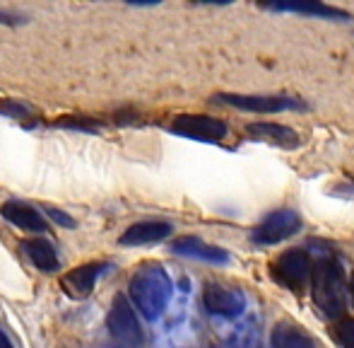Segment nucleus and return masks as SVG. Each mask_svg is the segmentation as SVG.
<instances>
[{
    "mask_svg": "<svg viewBox=\"0 0 354 348\" xmlns=\"http://www.w3.org/2000/svg\"><path fill=\"white\" fill-rule=\"evenodd\" d=\"M248 133L253 138H263V141H270L275 146L284 148V150H294V148L301 146V138L297 136V131L284 123H275V121H256L248 123Z\"/></svg>",
    "mask_w": 354,
    "mask_h": 348,
    "instance_id": "f8f14e48",
    "label": "nucleus"
},
{
    "mask_svg": "<svg viewBox=\"0 0 354 348\" xmlns=\"http://www.w3.org/2000/svg\"><path fill=\"white\" fill-rule=\"evenodd\" d=\"M46 216L51 218V220H56L58 225H63V227H75V220L71 216H66L63 211H58V208H46Z\"/></svg>",
    "mask_w": 354,
    "mask_h": 348,
    "instance_id": "a211bd4d",
    "label": "nucleus"
},
{
    "mask_svg": "<svg viewBox=\"0 0 354 348\" xmlns=\"http://www.w3.org/2000/svg\"><path fill=\"white\" fill-rule=\"evenodd\" d=\"M270 348H313V341L299 327L280 322L270 334Z\"/></svg>",
    "mask_w": 354,
    "mask_h": 348,
    "instance_id": "dca6fc26",
    "label": "nucleus"
},
{
    "mask_svg": "<svg viewBox=\"0 0 354 348\" xmlns=\"http://www.w3.org/2000/svg\"><path fill=\"white\" fill-rule=\"evenodd\" d=\"M311 271L313 261L304 250H287L272 263V276L297 295L306 290V286L311 283Z\"/></svg>",
    "mask_w": 354,
    "mask_h": 348,
    "instance_id": "39448f33",
    "label": "nucleus"
},
{
    "mask_svg": "<svg viewBox=\"0 0 354 348\" xmlns=\"http://www.w3.org/2000/svg\"><path fill=\"white\" fill-rule=\"evenodd\" d=\"M335 339H337V344H342L345 348H354V320H347V322H342V324H337Z\"/></svg>",
    "mask_w": 354,
    "mask_h": 348,
    "instance_id": "f3484780",
    "label": "nucleus"
},
{
    "mask_svg": "<svg viewBox=\"0 0 354 348\" xmlns=\"http://www.w3.org/2000/svg\"><path fill=\"white\" fill-rule=\"evenodd\" d=\"M128 293H131V300H133L131 305L147 322H154L167 310L169 300H171L174 286H171V278L167 276V271L162 266L147 263V266L138 268L133 273Z\"/></svg>",
    "mask_w": 354,
    "mask_h": 348,
    "instance_id": "f257e3e1",
    "label": "nucleus"
},
{
    "mask_svg": "<svg viewBox=\"0 0 354 348\" xmlns=\"http://www.w3.org/2000/svg\"><path fill=\"white\" fill-rule=\"evenodd\" d=\"M171 131L176 136L191 138V141L219 143L227 138L229 128L222 119L205 116V114H181L171 121Z\"/></svg>",
    "mask_w": 354,
    "mask_h": 348,
    "instance_id": "0eeeda50",
    "label": "nucleus"
},
{
    "mask_svg": "<svg viewBox=\"0 0 354 348\" xmlns=\"http://www.w3.org/2000/svg\"><path fill=\"white\" fill-rule=\"evenodd\" d=\"M299 230H301V218L292 208H280V211H272L270 216H266L253 227L251 242L258 247H272L294 237Z\"/></svg>",
    "mask_w": 354,
    "mask_h": 348,
    "instance_id": "20e7f679",
    "label": "nucleus"
},
{
    "mask_svg": "<svg viewBox=\"0 0 354 348\" xmlns=\"http://www.w3.org/2000/svg\"><path fill=\"white\" fill-rule=\"evenodd\" d=\"M0 114H10V116H22L24 114V107H19V104H0Z\"/></svg>",
    "mask_w": 354,
    "mask_h": 348,
    "instance_id": "6ab92c4d",
    "label": "nucleus"
},
{
    "mask_svg": "<svg viewBox=\"0 0 354 348\" xmlns=\"http://www.w3.org/2000/svg\"><path fill=\"white\" fill-rule=\"evenodd\" d=\"M174 227L164 220H142L131 225L121 235L118 245L123 247H140V245H154V242H162L171 235Z\"/></svg>",
    "mask_w": 354,
    "mask_h": 348,
    "instance_id": "9d476101",
    "label": "nucleus"
},
{
    "mask_svg": "<svg viewBox=\"0 0 354 348\" xmlns=\"http://www.w3.org/2000/svg\"><path fill=\"white\" fill-rule=\"evenodd\" d=\"M17 19H12L10 15H5V12H0V24H15Z\"/></svg>",
    "mask_w": 354,
    "mask_h": 348,
    "instance_id": "412c9836",
    "label": "nucleus"
},
{
    "mask_svg": "<svg viewBox=\"0 0 354 348\" xmlns=\"http://www.w3.org/2000/svg\"><path fill=\"white\" fill-rule=\"evenodd\" d=\"M219 104H227L234 109H243V112L253 114H280V112H301L306 109V104L297 97L289 94H234L224 92L217 94Z\"/></svg>",
    "mask_w": 354,
    "mask_h": 348,
    "instance_id": "7ed1b4c3",
    "label": "nucleus"
},
{
    "mask_svg": "<svg viewBox=\"0 0 354 348\" xmlns=\"http://www.w3.org/2000/svg\"><path fill=\"white\" fill-rule=\"evenodd\" d=\"M311 293L316 307L328 320H342L347 310L345 302V271L340 261L326 256L313 266L311 271Z\"/></svg>",
    "mask_w": 354,
    "mask_h": 348,
    "instance_id": "f03ea898",
    "label": "nucleus"
},
{
    "mask_svg": "<svg viewBox=\"0 0 354 348\" xmlns=\"http://www.w3.org/2000/svg\"><path fill=\"white\" fill-rule=\"evenodd\" d=\"M106 327L111 336L123 346H140L142 344V327L138 322L136 307L131 305L126 295H116L111 302V310L106 317Z\"/></svg>",
    "mask_w": 354,
    "mask_h": 348,
    "instance_id": "423d86ee",
    "label": "nucleus"
},
{
    "mask_svg": "<svg viewBox=\"0 0 354 348\" xmlns=\"http://www.w3.org/2000/svg\"><path fill=\"white\" fill-rule=\"evenodd\" d=\"M268 10L308 15V17L333 19V22H350L352 19L350 12H345V10H340V8H333V5H326V3H277V5H268Z\"/></svg>",
    "mask_w": 354,
    "mask_h": 348,
    "instance_id": "ddd939ff",
    "label": "nucleus"
},
{
    "mask_svg": "<svg viewBox=\"0 0 354 348\" xmlns=\"http://www.w3.org/2000/svg\"><path fill=\"white\" fill-rule=\"evenodd\" d=\"M22 250L39 271L53 273V271H58V266H61V259H58V254H56V247H53L48 240H44V237H29V240H24Z\"/></svg>",
    "mask_w": 354,
    "mask_h": 348,
    "instance_id": "4468645a",
    "label": "nucleus"
},
{
    "mask_svg": "<svg viewBox=\"0 0 354 348\" xmlns=\"http://www.w3.org/2000/svg\"><path fill=\"white\" fill-rule=\"evenodd\" d=\"M350 293H352V297H354V273H352V278H350Z\"/></svg>",
    "mask_w": 354,
    "mask_h": 348,
    "instance_id": "4be33fe9",
    "label": "nucleus"
},
{
    "mask_svg": "<svg viewBox=\"0 0 354 348\" xmlns=\"http://www.w3.org/2000/svg\"><path fill=\"white\" fill-rule=\"evenodd\" d=\"M203 305L214 317H224V320H234L246 310V297L243 293L234 290V288H224L219 283H207L203 288Z\"/></svg>",
    "mask_w": 354,
    "mask_h": 348,
    "instance_id": "6e6552de",
    "label": "nucleus"
},
{
    "mask_svg": "<svg viewBox=\"0 0 354 348\" xmlns=\"http://www.w3.org/2000/svg\"><path fill=\"white\" fill-rule=\"evenodd\" d=\"M171 252L178 256H188V259H198L205 263H229V254L227 250H219V247H212L207 242L198 240V237H178L171 245Z\"/></svg>",
    "mask_w": 354,
    "mask_h": 348,
    "instance_id": "9b49d317",
    "label": "nucleus"
},
{
    "mask_svg": "<svg viewBox=\"0 0 354 348\" xmlns=\"http://www.w3.org/2000/svg\"><path fill=\"white\" fill-rule=\"evenodd\" d=\"M0 216H3L8 223H12L15 227H19V230L46 232V220H44L41 213H39L37 208L29 206V203L17 201V198L5 201L3 206H0Z\"/></svg>",
    "mask_w": 354,
    "mask_h": 348,
    "instance_id": "1a4fd4ad",
    "label": "nucleus"
},
{
    "mask_svg": "<svg viewBox=\"0 0 354 348\" xmlns=\"http://www.w3.org/2000/svg\"><path fill=\"white\" fill-rule=\"evenodd\" d=\"M104 263H84V266H77L63 278V286L71 293L73 297H87L89 293L94 290V283L102 276Z\"/></svg>",
    "mask_w": 354,
    "mask_h": 348,
    "instance_id": "2eb2a0df",
    "label": "nucleus"
},
{
    "mask_svg": "<svg viewBox=\"0 0 354 348\" xmlns=\"http://www.w3.org/2000/svg\"><path fill=\"white\" fill-rule=\"evenodd\" d=\"M0 348H12V341L8 339V334H5V331H0Z\"/></svg>",
    "mask_w": 354,
    "mask_h": 348,
    "instance_id": "aec40b11",
    "label": "nucleus"
}]
</instances>
